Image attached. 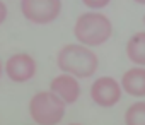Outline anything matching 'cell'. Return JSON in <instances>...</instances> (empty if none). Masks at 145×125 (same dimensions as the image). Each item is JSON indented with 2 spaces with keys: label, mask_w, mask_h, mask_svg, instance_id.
<instances>
[{
  "label": "cell",
  "mask_w": 145,
  "mask_h": 125,
  "mask_svg": "<svg viewBox=\"0 0 145 125\" xmlns=\"http://www.w3.org/2000/svg\"><path fill=\"white\" fill-rule=\"evenodd\" d=\"M126 55L133 64L145 67V31H140L128 39Z\"/></svg>",
  "instance_id": "9c48e42d"
},
{
  "label": "cell",
  "mask_w": 145,
  "mask_h": 125,
  "mask_svg": "<svg viewBox=\"0 0 145 125\" xmlns=\"http://www.w3.org/2000/svg\"><path fill=\"white\" fill-rule=\"evenodd\" d=\"M121 91L128 93L135 98L145 96V67H133L128 69L121 77Z\"/></svg>",
  "instance_id": "ba28073f"
},
{
  "label": "cell",
  "mask_w": 145,
  "mask_h": 125,
  "mask_svg": "<svg viewBox=\"0 0 145 125\" xmlns=\"http://www.w3.org/2000/svg\"><path fill=\"white\" fill-rule=\"evenodd\" d=\"M7 77L14 82H26L34 77L36 74V62L27 53H16L5 64Z\"/></svg>",
  "instance_id": "8992f818"
},
{
  "label": "cell",
  "mask_w": 145,
  "mask_h": 125,
  "mask_svg": "<svg viewBox=\"0 0 145 125\" xmlns=\"http://www.w3.org/2000/svg\"><path fill=\"white\" fill-rule=\"evenodd\" d=\"M126 125H145V101L133 103L125 113Z\"/></svg>",
  "instance_id": "30bf717a"
},
{
  "label": "cell",
  "mask_w": 145,
  "mask_h": 125,
  "mask_svg": "<svg viewBox=\"0 0 145 125\" xmlns=\"http://www.w3.org/2000/svg\"><path fill=\"white\" fill-rule=\"evenodd\" d=\"M0 76H2V64H0Z\"/></svg>",
  "instance_id": "5bb4252c"
},
{
  "label": "cell",
  "mask_w": 145,
  "mask_h": 125,
  "mask_svg": "<svg viewBox=\"0 0 145 125\" xmlns=\"http://www.w3.org/2000/svg\"><path fill=\"white\" fill-rule=\"evenodd\" d=\"M137 4H140V5H145V0H135Z\"/></svg>",
  "instance_id": "4fadbf2b"
},
{
  "label": "cell",
  "mask_w": 145,
  "mask_h": 125,
  "mask_svg": "<svg viewBox=\"0 0 145 125\" xmlns=\"http://www.w3.org/2000/svg\"><path fill=\"white\" fill-rule=\"evenodd\" d=\"M70 125H80V123H70Z\"/></svg>",
  "instance_id": "9a60e30c"
},
{
  "label": "cell",
  "mask_w": 145,
  "mask_h": 125,
  "mask_svg": "<svg viewBox=\"0 0 145 125\" xmlns=\"http://www.w3.org/2000/svg\"><path fill=\"white\" fill-rule=\"evenodd\" d=\"M61 0H21V12L36 24H48L60 16Z\"/></svg>",
  "instance_id": "277c9868"
},
{
  "label": "cell",
  "mask_w": 145,
  "mask_h": 125,
  "mask_svg": "<svg viewBox=\"0 0 145 125\" xmlns=\"http://www.w3.org/2000/svg\"><path fill=\"white\" fill-rule=\"evenodd\" d=\"M29 115L38 125H56L65 116V103L53 93L41 91L29 101Z\"/></svg>",
  "instance_id": "3957f363"
},
{
  "label": "cell",
  "mask_w": 145,
  "mask_h": 125,
  "mask_svg": "<svg viewBox=\"0 0 145 125\" xmlns=\"http://www.w3.org/2000/svg\"><path fill=\"white\" fill-rule=\"evenodd\" d=\"M50 93H53L58 99H61L65 105L75 103L80 96V86L75 77L68 74H60L56 76L51 84H50Z\"/></svg>",
  "instance_id": "52a82bcc"
},
{
  "label": "cell",
  "mask_w": 145,
  "mask_h": 125,
  "mask_svg": "<svg viewBox=\"0 0 145 125\" xmlns=\"http://www.w3.org/2000/svg\"><path fill=\"white\" fill-rule=\"evenodd\" d=\"M5 17H7V7H5V4L2 0H0V24L5 21Z\"/></svg>",
  "instance_id": "7c38bea8"
},
{
  "label": "cell",
  "mask_w": 145,
  "mask_h": 125,
  "mask_svg": "<svg viewBox=\"0 0 145 125\" xmlns=\"http://www.w3.org/2000/svg\"><path fill=\"white\" fill-rule=\"evenodd\" d=\"M143 21H145V17H143Z\"/></svg>",
  "instance_id": "2e32d148"
},
{
  "label": "cell",
  "mask_w": 145,
  "mask_h": 125,
  "mask_svg": "<svg viewBox=\"0 0 145 125\" xmlns=\"http://www.w3.org/2000/svg\"><path fill=\"white\" fill-rule=\"evenodd\" d=\"M56 64L63 74L72 77H91L97 70L99 60L96 53L82 45H65L56 57Z\"/></svg>",
  "instance_id": "6da1fadb"
},
{
  "label": "cell",
  "mask_w": 145,
  "mask_h": 125,
  "mask_svg": "<svg viewBox=\"0 0 145 125\" xmlns=\"http://www.w3.org/2000/svg\"><path fill=\"white\" fill-rule=\"evenodd\" d=\"M109 2H111V0H82V4L87 5V7H91V9H103Z\"/></svg>",
  "instance_id": "8fae6325"
},
{
  "label": "cell",
  "mask_w": 145,
  "mask_h": 125,
  "mask_svg": "<svg viewBox=\"0 0 145 125\" xmlns=\"http://www.w3.org/2000/svg\"><path fill=\"white\" fill-rule=\"evenodd\" d=\"M74 34L82 46H99L111 38L113 24L104 14L86 12L77 19Z\"/></svg>",
  "instance_id": "7a4b0ae2"
},
{
  "label": "cell",
  "mask_w": 145,
  "mask_h": 125,
  "mask_svg": "<svg viewBox=\"0 0 145 125\" xmlns=\"http://www.w3.org/2000/svg\"><path fill=\"white\" fill-rule=\"evenodd\" d=\"M91 98L99 106H114L121 99V86L113 77H99L91 86Z\"/></svg>",
  "instance_id": "5b68a950"
}]
</instances>
